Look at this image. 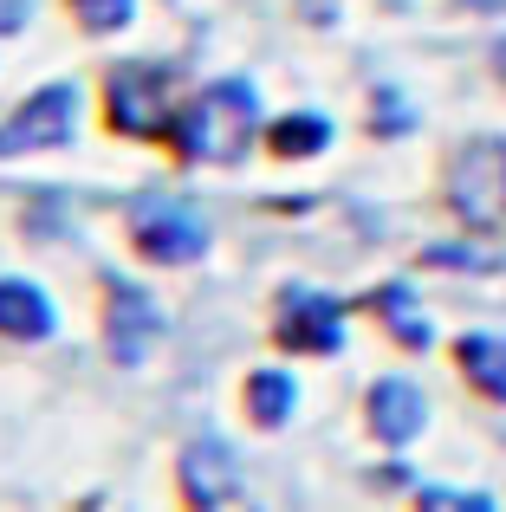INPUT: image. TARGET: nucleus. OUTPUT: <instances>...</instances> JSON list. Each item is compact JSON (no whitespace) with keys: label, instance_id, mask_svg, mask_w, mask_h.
Instances as JSON below:
<instances>
[{"label":"nucleus","instance_id":"1","mask_svg":"<svg viewBox=\"0 0 506 512\" xmlns=\"http://www.w3.org/2000/svg\"><path fill=\"white\" fill-rule=\"evenodd\" d=\"M253 124H260V104L241 78H221V85L195 91L189 104L169 124V143L182 150V163H234L247 150Z\"/></svg>","mask_w":506,"mask_h":512},{"label":"nucleus","instance_id":"4","mask_svg":"<svg viewBox=\"0 0 506 512\" xmlns=\"http://www.w3.org/2000/svg\"><path fill=\"white\" fill-rule=\"evenodd\" d=\"M130 247H137L150 266H189V260H202L208 234L182 201L156 195V201H137V208H130Z\"/></svg>","mask_w":506,"mask_h":512},{"label":"nucleus","instance_id":"12","mask_svg":"<svg viewBox=\"0 0 506 512\" xmlns=\"http://www.w3.org/2000/svg\"><path fill=\"white\" fill-rule=\"evenodd\" d=\"M247 415H253V428H279L292 415V376H279V370H253L247 376Z\"/></svg>","mask_w":506,"mask_h":512},{"label":"nucleus","instance_id":"13","mask_svg":"<svg viewBox=\"0 0 506 512\" xmlns=\"http://www.w3.org/2000/svg\"><path fill=\"white\" fill-rule=\"evenodd\" d=\"M266 143H273L279 156H312V150L331 143V124L325 117H279V124L266 130Z\"/></svg>","mask_w":506,"mask_h":512},{"label":"nucleus","instance_id":"11","mask_svg":"<svg viewBox=\"0 0 506 512\" xmlns=\"http://www.w3.org/2000/svg\"><path fill=\"white\" fill-rule=\"evenodd\" d=\"M461 370H468V383L481 389V396L506 402V338H487V331H474V338H461Z\"/></svg>","mask_w":506,"mask_h":512},{"label":"nucleus","instance_id":"3","mask_svg":"<svg viewBox=\"0 0 506 512\" xmlns=\"http://www.w3.org/2000/svg\"><path fill=\"white\" fill-rule=\"evenodd\" d=\"M448 201L468 227H494L506 214V143L500 137H481L455 156L448 169Z\"/></svg>","mask_w":506,"mask_h":512},{"label":"nucleus","instance_id":"9","mask_svg":"<svg viewBox=\"0 0 506 512\" xmlns=\"http://www.w3.org/2000/svg\"><path fill=\"white\" fill-rule=\"evenodd\" d=\"M422 422H429V402H422L416 383H403V376H383V383L370 389V428H377V441L403 448V441L422 435Z\"/></svg>","mask_w":506,"mask_h":512},{"label":"nucleus","instance_id":"15","mask_svg":"<svg viewBox=\"0 0 506 512\" xmlns=\"http://www.w3.org/2000/svg\"><path fill=\"white\" fill-rule=\"evenodd\" d=\"M65 13H72L85 33H117V26H130L137 0H65Z\"/></svg>","mask_w":506,"mask_h":512},{"label":"nucleus","instance_id":"16","mask_svg":"<svg viewBox=\"0 0 506 512\" xmlns=\"http://www.w3.org/2000/svg\"><path fill=\"white\" fill-rule=\"evenodd\" d=\"M422 506H461V512H494V500H487V493H442V487H429V493H422Z\"/></svg>","mask_w":506,"mask_h":512},{"label":"nucleus","instance_id":"14","mask_svg":"<svg viewBox=\"0 0 506 512\" xmlns=\"http://www.w3.org/2000/svg\"><path fill=\"white\" fill-rule=\"evenodd\" d=\"M370 305L383 312V325H390V331H396L403 344H429V318H422L416 305H409V292H403V286H383V292H377Z\"/></svg>","mask_w":506,"mask_h":512},{"label":"nucleus","instance_id":"10","mask_svg":"<svg viewBox=\"0 0 506 512\" xmlns=\"http://www.w3.org/2000/svg\"><path fill=\"white\" fill-rule=\"evenodd\" d=\"M52 331V305L39 286H26V279H0V338L13 344H39Z\"/></svg>","mask_w":506,"mask_h":512},{"label":"nucleus","instance_id":"7","mask_svg":"<svg viewBox=\"0 0 506 512\" xmlns=\"http://www.w3.org/2000/svg\"><path fill=\"white\" fill-rule=\"evenodd\" d=\"M156 331H163V312L150 305V292H137V286H111L104 292V338H111L117 363H137Z\"/></svg>","mask_w":506,"mask_h":512},{"label":"nucleus","instance_id":"2","mask_svg":"<svg viewBox=\"0 0 506 512\" xmlns=\"http://www.w3.org/2000/svg\"><path fill=\"white\" fill-rule=\"evenodd\" d=\"M104 124H111L117 137H137V143L169 137V124H176V91H169L163 65H117L111 85H104Z\"/></svg>","mask_w":506,"mask_h":512},{"label":"nucleus","instance_id":"8","mask_svg":"<svg viewBox=\"0 0 506 512\" xmlns=\"http://www.w3.org/2000/svg\"><path fill=\"white\" fill-rule=\"evenodd\" d=\"M176 487H182L189 506H221V500L241 493V474H234V461H228L221 441H189L182 461H176Z\"/></svg>","mask_w":506,"mask_h":512},{"label":"nucleus","instance_id":"5","mask_svg":"<svg viewBox=\"0 0 506 512\" xmlns=\"http://www.w3.org/2000/svg\"><path fill=\"white\" fill-rule=\"evenodd\" d=\"M273 338L286 350H305V357H331L344 344V312L338 299L325 292H279V312H273Z\"/></svg>","mask_w":506,"mask_h":512},{"label":"nucleus","instance_id":"6","mask_svg":"<svg viewBox=\"0 0 506 512\" xmlns=\"http://www.w3.org/2000/svg\"><path fill=\"white\" fill-rule=\"evenodd\" d=\"M72 117H78V98L72 85H39L20 111L0 124V156H20V150H52V143L72 137Z\"/></svg>","mask_w":506,"mask_h":512},{"label":"nucleus","instance_id":"17","mask_svg":"<svg viewBox=\"0 0 506 512\" xmlns=\"http://www.w3.org/2000/svg\"><path fill=\"white\" fill-rule=\"evenodd\" d=\"M494 65H500V72H506V39H500V46H494Z\"/></svg>","mask_w":506,"mask_h":512}]
</instances>
